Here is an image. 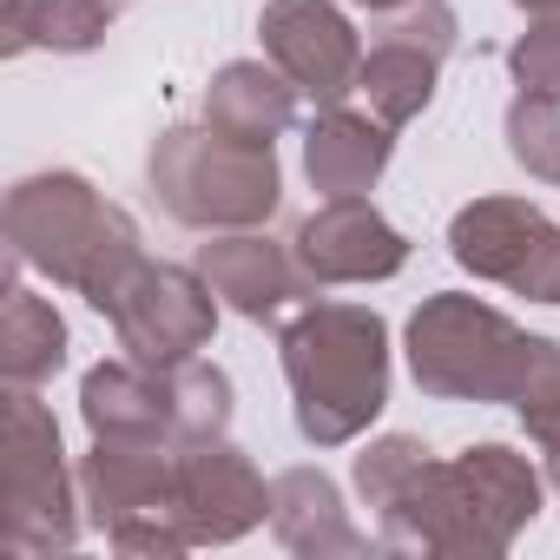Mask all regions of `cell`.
I'll return each mask as SVG.
<instances>
[{
    "instance_id": "obj_1",
    "label": "cell",
    "mask_w": 560,
    "mask_h": 560,
    "mask_svg": "<svg viewBox=\"0 0 560 560\" xmlns=\"http://www.w3.org/2000/svg\"><path fill=\"white\" fill-rule=\"evenodd\" d=\"M8 237H14V257L67 277V284H86L93 304L113 298V270H100V257L106 264L132 257V231L119 224V211H100V198L80 178H67V172L14 185V198H8Z\"/></svg>"
},
{
    "instance_id": "obj_4",
    "label": "cell",
    "mask_w": 560,
    "mask_h": 560,
    "mask_svg": "<svg viewBox=\"0 0 560 560\" xmlns=\"http://www.w3.org/2000/svg\"><path fill=\"white\" fill-rule=\"evenodd\" d=\"M8 376H14V389H34L40 376H54L60 370V343H67V330H60V317H54V304H40L34 291H8Z\"/></svg>"
},
{
    "instance_id": "obj_2",
    "label": "cell",
    "mask_w": 560,
    "mask_h": 560,
    "mask_svg": "<svg viewBox=\"0 0 560 560\" xmlns=\"http://www.w3.org/2000/svg\"><path fill=\"white\" fill-rule=\"evenodd\" d=\"M60 435L54 416L34 402V389H14L8 402V547H54L67 540L60 514Z\"/></svg>"
},
{
    "instance_id": "obj_3",
    "label": "cell",
    "mask_w": 560,
    "mask_h": 560,
    "mask_svg": "<svg viewBox=\"0 0 560 560\" xmlns=\"http://www.w3.org/2000/svg\"><path fill=\"white\" fill-rule=\"evenodd\" d=\"M106 21L100 0H8V47H93Z\"/></svg>"
}]
</instances>
